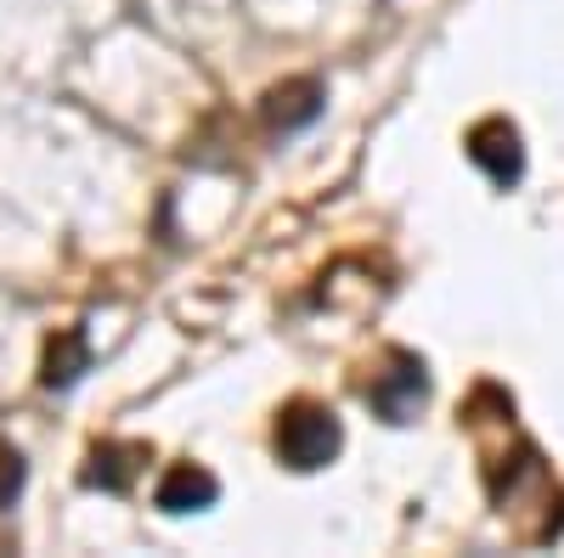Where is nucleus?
<instances>
[{"instance_id":"f03ea898","label":"nucleus","mask_w":564,"mask_h":558,"mask_svg":"<svg viewBox=\"0 0 564 558\" xmlns=\"http://www.w3.org/2000/svg\"><path fill=\"white\" fill-rule=\"evenodd\" d=\"M468 158H475L497 186H513L525 175V147H520V130H513L508 119H480L475 130H468Z\"/></svg>"},{"instance_id":"20e7f679","label":"nucleus","mask_w":564,"mask_h":558,"mask_svg":"<svg viewBox=\"0 0 564 558\" xmlns=\"http://www.w3.org/2000/svg\"><path fill=\"white\" fill-rule=\"evenodd\" d=\"M423 395H430V379H423V361H412V355H395L390 372L372 384V406H379L390 424H406V412H417Z\"/></svg>"},{"instance_id":"0eeeda50","label":"nucleus","mask_w":564,"mask_h":558,"mask_svg":"<svg viewBox=\"0 0 564 558\" xmlns=\"http://www.w3.org/2000/svg\"><path fill=\"white\" fill-rule=\"evenodd\" d=\"M124 457H130V451H119V446L90 451L85 480H90V485H102V491H124V485H130V462H124Z\"/></svg>"},{"instance_id":"7ed1b4c3","label":"nucleus","mask_w":564,"mask_h":558,"mask_svg":"<svg viewBox=\"0 0 564 558\" xmlns=\"http://www.w3.org/2000/svg\"><path fill=\"white\" fill-rule=\"evenodd\" d=\"M153 502L164 507V514H209V507L220 502V480L204 469V462H175V469L159 480Z\"/></svg>"},{"instance_id":"39448f33","label":"nucleus","mask_w":564,"mask_h":558,"mask_svg":"<svg viewBox=\"0 0 564 558\" xmlns=\"http://www.w3.org/2000/svg\"><path fill=\"white\" fill-rule=\"evenodd\" d=\"M260 113H265L271 130H305V124L322 113V85H316V79H289V85H276Z\"/></svg>"},{"instance_id":"f257e3e1","label":"nucleus","mask_w":564,"mask_h":558,"mask_svg":"<svg viewBox=\"0 0 564 558\" xmlns=\"http://www.w3.org/2000/svg\"><path fill=\"white\" fill-rule=\"evenodd\" d=\"M339 446H345L339 417L327 406H316V401H294L289 412L276 417V457L289 462V469H300V474L327 469V462L339 457Z\"/></svg>"},{"instance_id":"6e6552de","label":"nucleus","mask_w":564,"mask_h":558,"mask_svg":"<svg viewBox=\"0 0 564 558\" xmlns=\"http://www.w3.org/2000/svg\"><path fill=\"white\" fill-rule=\"evenodd\" d=\"M23 480H29V462H23V451L0 440V514H7V507L18 502Z\"/></svg>"},{"instance_id":"423d86ee","label":"nucleus","mask_w":564,"mask_h":558,"mask_svg":"<svg viewBox=\"0 0 564 558\" xmlns=\"http://www.w3.org/2000/svg\"><path fill=\"white\" fill-rule=\"evenodd\" d=\"M85 366H90L85 333H57L52 344H45V372H40V384H45V390H68Z\"/></svg>"}]
</instances>
